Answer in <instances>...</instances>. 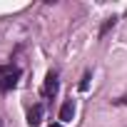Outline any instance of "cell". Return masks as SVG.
<instances>
[{"label":"cell","instance_id":"cell-3","mask_svg":"<svg viewBox=\"0 0 127 127\" xmlns=\"http://www.w3.org/2000/svg\"><path fill=\"white\" fill-rule=\"evenodd\" d=\"M72 117H75V102L67 100V102H62V107H60V120L62 122H72Z\"/></svg>","mask_w":127,"mask_h":127},{"label":"cell","instance_id":"cell-8","mask_svg":"<svg viewBox=\"0 0 127 127\" xmlns=\"http://www.w3.org/2000/svg\"><path fill=\"white\" fill-rule=\"evenodd\" d=\"M0 127H3V120H0Z\"/></svg>","mask_w":127,"mask_h":127},{"label":"cell","instance_id":"cell-1","mask_svg":"<svg viewBox=\"0 0 127 127\" xmlns=\"http://www.w3.org/2000/svg\"><path fill=\"white\" fill-rule=\"evenodd\" d=\"M23 70L18 65H0V92H8L18 85Z\"/></svg>","mask_w":127,"mask_h":127},{"label":"cell","instance_id":"cell-5","mask_svg":"<svg viewBox=\"0 0 127 127\" xmlns=\"http://www.w3.org/2000/svg\"><path fill=\"white\" fill-rule=\"evenodd\" d=\"M115 23H117V18H115V15H112V18H107V20H105V25H102V30H100V37H105V35H107V30H110V28H115Z\"/></svg>","mask_w":127,"mask_h":127},{"label":"cell","instance_id":"cell-7","mask_svg":"<svg viewBox=\"0 0 127 127\" xmlns=\"http://www.w3.org/2000/svg\"><path fill=\"white\" fill-rule=\"evenodd\" d=\"M50 127H62V125H50Z\"/></svg>","mask_w":127,"mask_h":127},{"label":"cell","instance_id":"cell-6","mask_svg":"<svg viewBox=\"0 0 127 127\" xmlns=\"http://www.w3.org/2000/svg\"><path fill=\"white\" fill-rule=\"evenodd\" d=\"M87 85H90V70L85 72V77H82V82H80V90H87Z\"/></svg>","mask_w":127,"mask_h":127},{"label":"cell","instance_id":"cell-4","mask_svg":"<svg viewBox=\"0 0 127 127\" xmlns=\"http://www.w3.org/2000/svg\"><path fill=\"white\" fill-rule=\"evenodd\" d=\"M40 120H42V105H32V110L28 112V122H30V127H37Z\"/></svg>","mask_w":127,"mask_h":127},{"label":"cell","instance_id":"cell-2","mask_svg":"<svg viewBox=\"0 0 127 127\" xmlns=\"http://www.w3.org/2000/svg\"><path fill=\"white\" fill-rule=\"evenodd\" d=\"M57 90H60L57 72H55V70H50V72H47V77H45V85H42V95H45V97H55V95H57Z\"/></svg>","mask_w":127,"mask_h":127}]
</instances>
